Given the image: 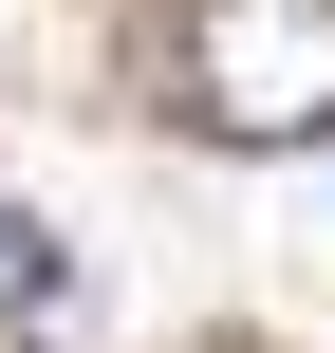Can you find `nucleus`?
Masks as SVG:
<instances>
[{"label": "nucleus", "instance_id": "1", "mask_svg": "<svg viewBox=\"0 0 335 353\" xmlns=\"http://www.w3.org/2000/svg\"><path fill=\"white\" fill-rule=\"evenodd\" d=\"M186 112L224 149H317L335 130V0H205L186 19Z\"/></svg>", "mask_w": 335, "mask_h": 353}]
</instances>
